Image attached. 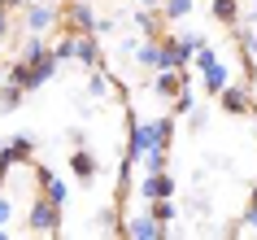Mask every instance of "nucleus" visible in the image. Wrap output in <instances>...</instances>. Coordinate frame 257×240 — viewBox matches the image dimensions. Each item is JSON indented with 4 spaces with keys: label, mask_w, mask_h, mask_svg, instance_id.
I'll return each mask as SVG.
<instances>
[{
    "label": "nucleus",
    "mask_w": 257,
    "mask_h": 240,
    "mask_svg": "<svg viewBox=\"0 0 257 240\" xmlns=\"http://www.w3.org/2000/svg\"><path fill=\"white\" fill-rule=\"evenodd\" d=\"M57 27L66 31V35H92V27H96L92 0H66V14H61Z\"/></svg>",
    "instance_id": "obj_1"
},
{
    "label": "nucleus",
    "mask_w": 257,
    "mask_h": 240,
    "mask_svg": "<svg viewBox=\"0 0 257 240\" xmlns=\"http://www.w3.org/2000/svg\"><path fill=\"white\" fill-rule=\"evenodd\" d=\"M22 14H27V31L31 35H48V31L61 22V9H57L53 0H27Z\"/></svg>",
    "instance_id": "obj_2"
},
{
    "label": "nucleus",
    "mask_w": 257,
    "mask_h": 240,
    "mask_svg": "<svg viewBox=\"0 0 257 240\" xmlns=\"http://www.w3.org/2000/svg\"><path fill=\"white\" fill-rule=\"evenodd\" d=\"M218 105L227 109L231 118H235V114H248V109H253V79H235V74H231V83L218 92Z\"/></svg>",
    "instance_id": "obj_3"
},
{
    "label": "nucleus",
    "mask_w": 257,
    "mask_h": 240,
    "mask_svg": "<svg viewBox=\"0 0 257 240\" xmlns=\"http://www.w3.org/2000/svg\"><path fill=\"white\" fill-rule=\"evenodd\" d=\"M35 157V140H31L27 131H18V135H9L5 144H0V171L9 175L14 166H22V162H31Z\"/></svg>",
    "instance_id": "obj_4"
},
{
    "label": "nucleus",
    "mask_w": 257,
    "mask_h": 240,
    "mask_svg": "<svg viewBox=\"0 0 257 240\" xmlns=\"http://www.w3.org/2000/svg\"><path fill=\"white\" fill-rule=\"evenodd\" d=\"M27 227H31V231H48V236H53V231H61V210H57L48 197H35V201H31V210H27Z\"/></svg>",
    "instance_id": "obj_5"
},
{
    "label": "nucleus",
    "mask_w": 257,
    "mask_h": 240,
    "mask_svg": "<svg viewBox=\"0 0 257 240\" xmlns=\"http://www.w3.org/2000/svg\"><path fill=\"white\" fill-rule=\"evenodd\" d=\"M122 236H131V240H166V236H170V227H162L149 210H144V214H126Z\"/></svg>",
    "instance_id": "obj_6"
},
{
    "label": "nucleus",
    "mask_w": 257,
    "mask_h": 240,
    "mask_svg": "<svg viewBox=\"0 0 257 240\" xmlns=\"http://www.w3.org/2000/svg\"><path fill=\"white\" fill-rule=\"evenodd\" d=\"M126 122H131V135H126V157L140 162L149 148H157V144H153V127L136 118V109H126Z\"/></svg>",
    "instance_id": "obj_7"
},
{
    "label": "nucleus",
    "mask_w": 257,
    "mask_h": 240,
    "mask_svg": "<svg viewBox=\"0 0 257 240\" xmlns=\"http://www.w3.org/2000/svg\"><path fill=\"white\" fill-rule=\"evenodd\" d=\"M157 44H162V66H170V70H188L192 66V48L179 35H157Z\"/></svg>",
    "instance_id": "obj_8"
},
{
    "label": "nucleus",
    "mask_w": 257,
    "mask_h": 240,
    "mask_svg": "<svg viewBox=\"0 0 257 240\" xmlns=\"http://www.w3.org/2000/svg\"><path fill=\"white\" fill-rule=\"evenodd\" d=\"M183 79H192L188 70H170V66H162L157 74H153V88H149V92H153V96H162V101H170V96L183 88Z\"/></svg>",
    "instance_id": "obj_9"
},
{
    "label": "nucleus",
    "mask_w": 257,
    "mask_h": 240,
    "mask_svg": "<svg viewBox=\"0 0 257 240\" xmlns=\"http://www.w3.org/2000/svg\"><path fill=\"white\" fill-rule=\"evenodd\" d=\"M227 83H231V66H227V61H209V66H201V92L205 96H218Z\"/></svg>",
    "instance_id": "obj_10"
},
{
    "label": "nucleus",
    "mask_w": 257,
    "mask_h": 240,
    "mask_svg": "<svg viewBox=\"0 0 257 240\" xmlns=\"http://www.w3.org/2000/svg\"><path fill=\"white\" fill-rule=\"evenodd\" d=\"M140 197H144V201H157V197H175V179H170V171L144 175V184H140Z\"/></svg>",
    "instance_id": "obj_11"
},
{
    "label": "nucleus",
    "mask_w": 257,
    "mask_h": 240,
    "mask_svg": "<svg viewBox=\"0 0 257 240\" xmlns=\"http://www.w3.org/2000/svg\"><path fill=\"white\" fill-rule=\"evenodd\" d=\"M162 22H166V18L157 14V9H144V5L131 14V27H136L144 40H157V35H162Z\"/></svg>",
    "instance_id": "obj_12"
},
{
    "label": "nucleus",
    "mask_w": 257,
    "mask_h": 240,
    "mask_svg": "<svg viewBox=\"0 0 257 240\" xmlns=\"http://www.w3.org/2000/svg\"><path fill=\"white\" fill-rule=\"evenodd\" d=\"M70 171H74V179H79V184H96V157L87 153V144L70 153Z\"/></svg>",
    "instance_id": "obj_13"
},
{
    "label": "nucleus",
    "mask_w": 257,
    "mask_h": 240,
    "mask_svg": "<svg viewBox=\"0 0 257 240\" xmlns=\"http://www.w3.org/2000/svg\"><path fill=\"white\" fill-rule=\"evenodd\" d=\"M113 92H118V88H113V79L105 74V66H92V70H87V96H92V101H109Z\"/></svg>",
    "instance_id": "obj_14"
},
{
    "label": "nucleus",
    "mask_w": 257,
    "mask_h": 240,
    "mask_svg": "<svg viewBox=\"0 0 257 240\" xmlns=\"http://www.w3.org/2000/svg\"><path fill=\"white\" fill-rule=\"evenodd\" d=\"M74 61L79 66H100V44H96V35H74Z\"/></svg>",
    "instance_id": "obj_15"
},
{
    "label": "nucleus",
    "mask_w": 257,
    "mask_h": 240,
    "mask_svg": "<svg viewBox=\"0 0 257 240\" xmlns=\"http://www.w3.org/2000/svg\"><path fill=\"white\" fill-rule=\"evenodd\" d=\"M40 57H48V44H44V35H22V48H18V61H22V66H35V61H40Z\"/></svg>",
    "instance_id": "obj_16"
},
{
    "label": "nucleus",
    "mask_w": 257,
    "mask_h": 240,
    "mask_svg": "<svg viewBox=\"0 0 257 240\" xmlns=\"http://www.w3.org/2000/svg\"><path fill=\"white\" fill-rule=\"evenodd\" d=\"M192 5H196V0H157V14H162L166 22H183V18L192 14Z\"/></svg>",
    "instance_id": "obj_17"
},
{
    "label": "nucleus",
    "mask_w": 257,
    "mask_h": 240,
    "mask_svg": "<svg viewBox=\"0 0 257 240\" xmlns=\"http://www.w3.org/2000/svg\"><path fill=\"white\" fill-rule=\"evenodd\" d=\"M136 61H140L144 70H162V44H157V40H144V44L136 48Z\"/></svg>",
    "instance_id": "obj_18"
},
{
    "label": "nucleus",
    "mask_w": 257,
    "mask_h": 240,
    "mask_svg": "<svg viewBox=\"0 0 257 240\" xmlns=\"http://www.w3.org/2000/svg\"><path fill=\"white\" fill-rule=\"evenodd\" d=\"M92 227H100L105 236H122V223H118V210H113V205L96 210V214H92Z\"/></svg>",
    "instance_id": "obj_19"
},
{
    "label": "nucleus",
    "mask_w": 257,
    "mask_h": 240,
    "mask_svg": "<svg viewBox=\"0 0 257 240\" xmlns=\"http://www.w3.org/2000/svg\"><path fill=\"white\" fill-rule=\"evenodd\" d=\"M22 96H27V92H22V88L5 74V88H0V114H14V109L22 105Z\"/></svg>",
    "instance_id": "obj_20"
},
{
    "label": "nucleus",
    "mask_w": 257,
    "mask_h": 240,
    "mask_svg": "<svg viewBox=\"0 0 257 240\" xmlns=\"http://www.w3.org/2000/svg\"><path fill=\"white\" fill-rule=\"evenodd\" d=\"M44 197L53 201L57 210H66V201H70V184H66V179H57V175H53V179L44 184Z\"/></svg>",
    "instance_id": "obj_21"
},
{
    "label": "nucleus",
    "mask_w": 257,
    "mask_h": 240,
    "mask_svg": "<svg viewBox=\"0 0 257 240\" xmlns=\"http://www.w3.org/2000/svg\"><path fill=\"white\" fill-rule=\"evenodd\" d=\"M149 214H153V218H157L162 227H170L179 210H175V201H170V197H157V201H149Z\"/></svg>",
    "instance_id": "obj_22"
},
{
    "label": "nucleus",
    "mask_w": 257,
    "mask_h": 240,
    "mask_svg": "<svg viewBox=\"0 0 257 240\" xmlns=\"http://www.w3.org/2000/svg\"><path fill=\"white\" fill-rule=\"evenodd\" d=\"M166 153H170V148H149V153L140 157V166H144V175H157V171H166Z\"/></svg>",
    "instance_id": "obj_23"
},
{
    "label": "nucleus",
    "mask_w": 257,
    "mask_h": 240,
    "mask_svg": "<svg viewBox=\"0 0 257 240\" xmlns=\"http://www.w3.org/2000/svg\"><path fill=\"white\" fill-rule=\"evenodd\" d=\"M209 9H214L218 22H231V27H235V18H240V5H235V0H214Z\"/></svg>",
    "instance_id": "obj_24"
},
{
    "label": "nucleus",
    "mask_w": 257,
    "mask_h": 240,
    "mask_svg": "<svg viewBox=\"0 0 257 240\" xmlns=\"http://www.w3.org/2000/svg\"><path fill=\"white\" fill-rule=\"evenodd\" d=\"M183 118H188V131H196V135H201L205 127H209V109H205V105H192L188 114H183Z\"/></svg>",
    "instance_id": "obj_25"
},
{
    "label": "nucleus",
    "mask_w": 257,
    "mask_h": 240,
    "mask_svg": "<svg viewBox=\"0 0 257 240\" xmlns=\"http://www.w3.org/2000/svg\"><path fill=\"white\" fill-rule=\"evenodd\" d=\"M48 53H53L57 61H74V35H61V40H57Z\"/></svg>",
    "instance_id": "obj_26"
},
{
    "label": "nucleus",
    "mask_w": 257,
    "mask_h": 240,
    "mask_svg": "<svg viewBox=\"0 0 257 240\" xmlns=\"http://www.w3.org/2000/svg\"><path fill=\"white\" fill-rule=\"evenodd\" d=\"M188 214H192V218H209V201L201 197V188H196V197L188 201Z\"/></svg>",
    "instance_id": "obj_27"
},
{
    "label": "nucleus",
    "mask_w": 257,
    "mask_h": 240,
    "mask_svg": "<svg viewBox=\"0 0 257 240\" xmlns=\"http://www.w3.org/2000/svg\"><path fill=\"white\" fill-rule=\"evenodd\" d=\"M140 44H144V35H122V40H118V53H122V57H136Z\"/></svg>",
    "instance_id": "obj_28"
},
{
    "label": "nucleus",
    "mask_w": 257,
    "mask_h": 240,
    "mask_svg": "<svg viewBox=\"0 0 257 240\" xmlns=\"http://www.w3.org/2000/svg\"><path fill=\"white\" fill-rule=\"evenodd\" d=\"M118 22H122V18H96L92 35H113V31H118Z\"/></svg>",
    "instance_id": "obj_29"
},
{
    "label": "nucleus",
    "mask_w": 257,
    "mask_h": 240,
    "mask_svg": "<svg viewBox=\"0 0 257 240\" xmlns=\"http://www.w3.org/2000/svg\"><path fill=\"white\" fill-rule=\"evenodd\" d=\"M9 218H14V201L0 192V227H9Z\"/></svg>",
    "instance_id": "obj_30"
},
{
    "label": "nucleus",
    "mask_w": 257,
    "mask_h": 240,
    "mask_svg": "<svg viewBox=\"0 0 257 240\" xmlns=\"http://www.w3.org/2000/svg\"><path fill=\"white\" fill-rule=\"evenodd\" d=\"M66 140H70L74 148H83V144H87V131H83V127H70V135H66Z\"/></svg>",
    "instance_id": "obj_31"
},
{
    "label": "nucleus",
    "mask_w": 257,
    "mask_h": 240,
    "mask_svg": "<svg viewBox=\"0 0 257 240\" xmlns=\"http://www.w3.org/2000/svg\"><path fill=\"white\" fill-rule=\"evenodd\" d=\"M5 35H9V5L0 0V40H5Z\"/></svg>",
    "instance_id": "obj_32"
},
{
    "label": "nucleus",
    "mask_w": 257,
    "mask_h": 240,
    "mask_svg": "<svg viewBox=\"0 0 257 240\" xmlns=\"http://www.w3.org/2000/svg\"><path fill=\"white\" fill-rule=\"evenodd\" d=\"M48 179H53V166H35V184L44 188V184H48Z\"/></svg>",
    "instance_id": "obj_33"
},
{
    "label": "nucleus",
    "mask_w": 257,
    "mask_h": 240,
    "mask_svg": "<svg viewBox=\"0 0 257 240\" xmlns=\"http://www.w3.org/2000/svg\"><path fill=\"white\" fill-rule=\"evenodd\" d=\"M244 227H248V231H257V205H248V210H244Z\"/></svg>",
    "instance_id": "obj_34"
},
{
    "label": "nucleus",
    "mask_w": 257,
    "mask_h": 240,
    "mask_svg": "<svg viewBox=\"0 0 257 240\" xmlns=\"http://www.w3.org/2000/svg\"><path fill=\"white\" fill-rule=\"evenodd\" d=\"M5 5H9V9H22V5H27V0H5Z\"/></svg>",
    "instance_id": "obj_35"
},
{
    "label": "nucleus",
    "mask_w": 257,
    "mask_h": 240,
    "mask_svg": "<svg viewBox=\"0 0 257 240\" xmlns=\"http://www.w3.org/2000/svg\"><path fill=\"white\" fill-rule=\"evenodd\" d=\"M136 5H144V9H157V0H136Z\"/></svg>",
    "instance_id": "obj_36"
},
{
    "label": "nucleus",
    "mask_w": 257,
    "mask_h": 240,
    "mask_svg": "<svg viewBox=\"0 0 257 240\" xmlns=\"http://www.w3.org/2000/svg\"><path fill=\"white\" fill-rule=\"evenodd\" d=\"M248 205H257V184H253V201H248Z\"/></svg>",
    "instance_id": "obj_37"
},
{
    "label": "nucleus",
    "mask_w": 257,
    "mask_h": 240,
    "mask_svg": "<svg viewBox=\"0 0 257 240\" xmlns=\"http://www.w3.org/2000/svg\"><path fill=\"white\" fill-rule=\"evenodd\" d=\"M248 114H253V127H257V105H253V109H248Z\"/></svg>",
    "instance_id": "obj_38"
},
{
    "label": "nucleus",
    "mask_w": 257,
    "mask_h": 240,
    "mask_svg": "<svg viewBox=\"0 0 257 240\" xmlns=\"http://www.w3.org/2000/svg\"><path fill=\"white\" fill-rule=\"evenodd\" d=\"M0 192H5V171H0Z\"/></svg>",
    "instance_id": "obj_39"
},
{
    "label": "nucleus",
    "mask_w": 257,
    "mask_h": 240,
    "mask_svg": "<svg viewBox=\"0 0 257 240\" xmlns=\"http://www.w3.org/2000/svg\"><path fill=\"white\" fill-rule=\"evenodd\" d=\"M53 5H66V0H53Z\"/></svg>",
    "instance_id": "obj_40"
}]
</instances>
